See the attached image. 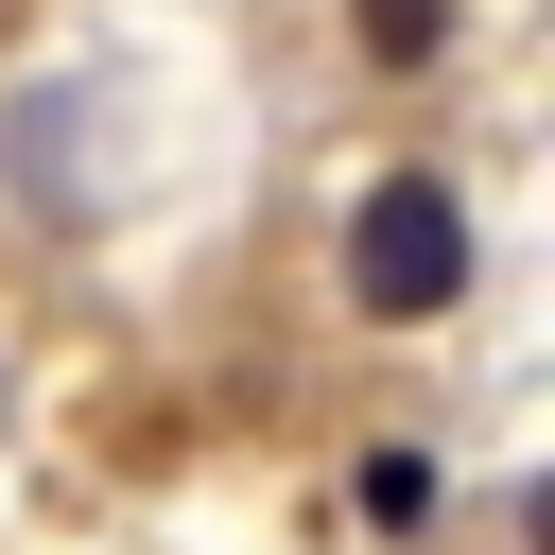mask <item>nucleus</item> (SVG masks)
<instances>
[{
	"mask_svg": "<svg viewBox=\"0 0 555 555\" xmlns=\"http://www.w3.org/2000/svg\"><path fill=\"white\" fill-rule=\"evenodd\" d=\"M347 295H364V312H451V295H468V208H451L434 173L364 191V225H347Z\"/></svg>",
	"mask_w": 555,
	"mask_h": 555,
	"instance_id": "nucleus-1",
	"label": "nucleus"
},
{
	"mask_svg": "<svg viewBox=\"0 0 555 555\" xmlns=\"http://www.w3.org/2000/svg\"><path fill=\"white\" fill-rule=\"evenodd\" d=\"M451 35V0H364V52H434Z\"/></svg>",
	"mask_w": 555,
	"mask_h": 555,
	"instance_id": "nucleus-2",
	"label": "nucleus"
}]
</instances>
